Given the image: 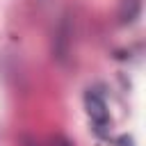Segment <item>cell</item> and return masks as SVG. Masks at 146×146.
<instances>
[{
    "instance_id": "cell-2",
    "label": "cell",
    "mask_w": 146,
    "mask_h": 146,
    "mask_svg": "<svg viewBox=\"0 0 146 146\" xmlns=\"http://www.w3.org/2000/svg\"><path fill=\"white\" fill-rule=\"evenodd\" d=\"M68 34H71V27H68V21L64 18L62 25H59V36H57V57L66 55V50H68Z\"/></svg>"
},
{
    "instance_id": "cell-3",
    "label": "cell",
    "mask_w": 146,
    "mask_h": 146,
    "mask_svg": "<svg viewBox=\"0 0 146 146\" xmlns=\"http://www.w3.org/2000/svg\"><path fill=\"white\" fill-rule=\"evenodd\" d=\"M50 146H73L64 135H52L50 137Z\"/></svg>"
},
{
    "instance_id": "cell-1",
    "label": "cell",
    "mask_w": 146,
    "mask_h": 146,
    "mask_svg": "<svg viewBox=\"0 0 146 146\" xmlns=\"http://www.w3.org/2000/svg\"><path fill=\"white\" fill-rule=\"evenodd\" d=\"M84 107L91 116V121L96 123V132L98 135H105L107 132V123H110V114H107V107H105V100L96 94V91H87L84 94Z\"/></svg>"
},
{
    "instance_id": "cell-4",
    "label": "cell",
    "mask_w": 146,
    "mask_h": 146,
    "mask_svg": "<svg viewBox=\"0 0 146 146\" xmlns=\"http://www.w3.org/2000/svg\"><path fill=\"white\" fill-rule=\"evenodd\" d=\"M116 144H119V146H132V139L123 135V137H119V139H116Z\"/></svg>"
},
{
    "instance_id": "cell-5",
    "label": "cell",
    "mask_w": 146,
    "mask_h": 146,
    "mask_svg": "<svg viewBox=\"0 0 146 146\" xmlns=\"http://www.w3.org/2000/svg\"><path fill=\"white\" fill-rule=\"evenodd\" d=\"M25 146H36V144H34L32 139H25Z\"/></svg>"
}]
</instances>
